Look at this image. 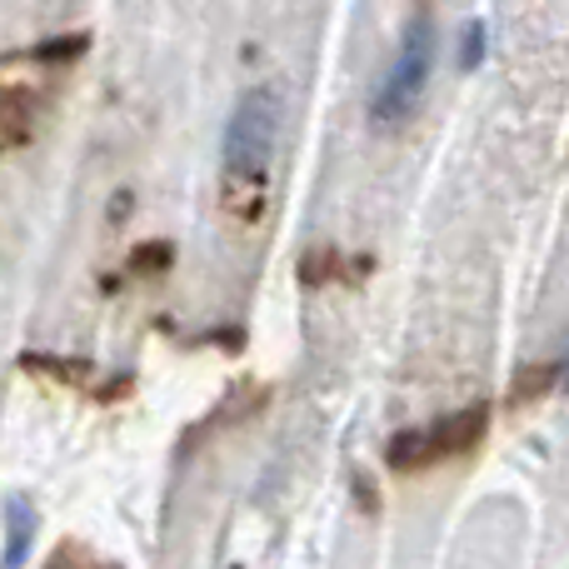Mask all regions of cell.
Instances as JSON below:
<instances>
[{"mask_svg": "<svg viewBox=\"0 0 569 569\" xmlns=\"http://www.w3.org/2000/svg\"><path fill=\"white\" fill-rule=\"evenodd\" d=\"M280 140V90L260 86L240 96L236 116L226 126V146H220V166H226V196L236 200L240 190L260 196L270 180V160H276Z\"/></svg>", "mask_w": 569, "mask_h": 569, "instance_id": "1", "label": "cell"}, {"mask_svg": "<svg viewBox=\"0 0 569 569\" xmlns=\"http://www.w3.org/2000/svg\"><path fill=\"white\" fill-rule=\"evenodd\" d=\"M435 56H440V36H435V20L420 10V16L410 20V30H405L400 56H395L390 76H385L380 90H375V106H370L375 126H400V120L420 106L425 86H430Z\"/></svg>", "mask_w": 569, "mask_h": 569, "instance_id": "2", "label": "cell"}, {"mask_svg": "<svg viewBox=\"0 0 569 569\" xmlns=\"http://www.w3.org/2000/svg\"><path fill=\"white\" fill-rule=\"evenodd\" d=\"M86 46H90L86 36H70V40H56V46H36L30 56L36 60H70V50H86Z\"/></svg>", "mask_w": 569, "mask_h": 569, "instance_id": "6", "label": "cell"}, {"mask_svg": "<svg viewBox=\"0 0 569 569\" xmlns=\"http://www.w3.org/2000/svg\"><path fill=\"white\" fill-rule=\"evenodd\" d=\"M30 535H36V505L26 500V495H10L6 500V555H0V565H26L30 555Z\"/></svg>", "mask_w": 569, "mask_h": 569, "instance_id": "4", "label": "cell"}, {"mask_svg": "<svg viewBox=\"0 0 569 569\" xmlns=\"http://www.w3.org/2000/svg\"><path fill=\"white\" fill-rule=\"evenodd\" d=\"M485 425H490V405L450 415V420H440L435 430H405L390 440V465L395 470H415V465L445 460V455H465L485 440Z\"/></svg>", "mask_w": 569, "mask_h": 569, "instance_id": "3", "label": "cell"}, {"mask_svg": "<svg viewBox=\"0 0 569 569\" xmlns=\"http://www.w3.org/2000/svg\"><path fill=\"white\" fill-rule=\"evenodd\" d=\"M485 60V20H470L465 26V70H480Z\"/></svg>", "mask_w": 569, "mask_h": 569, "instance_id": "5", "label": "cell"}]
</instances>
